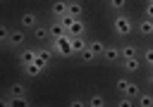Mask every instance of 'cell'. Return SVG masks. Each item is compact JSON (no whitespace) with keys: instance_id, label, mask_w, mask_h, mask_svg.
<instances>
[{"instance_id":"30","label":"cell","mask_w":153,"mask_h":107,"mask_svg":"<svg viewBox=\"0 0 153 107\" xmlns=\"http://www.w3.org/2000/svg\"><path fill=\"white\" fill-rule=\"evenodd\" d=\"M146 83L153 88V71H148V76H146Z\"/></svg>"},{"instance_id":"6","label":"cell","mask_w":153,"mask_h":107,"mask_svg":"<svg viewBox=\"0 0 153 107\" xmlns=\"http://www.w3.org/2000/svg\"><path fill=\"white\" fill-rule=\"evenodd\" d=\"M36 57H38V45H24V48L17 52V64L36 62Z\"/></svg>"},{"instance_id":"8","label":"cell","mask_w":153,"mask_h":107,"mask_svg":"<svg viewBox=\"0 0 153 107\" xmlns=\"http://www.w3.org/2000/svg\"><path fill=\"white\" fill-rule=\"evenodd\" d=\"M5 93H10L14 100H22L24 95H29V88H26V83L14 81V83H10V86H7V90H5Z\"/></svg>"},{"instance_id":"18","label":"cell","mask_w":153,"mask_h":107,"mask_svg":"<svg viewBox=\"0 0 153 107\" xmlns=\"http://www.w3.org/2000/svg\"><path fill=\"white\" fill-rule=\"evenodd\" d=\"M136 107H153V93L151 90H141L136 95Z\"/></svg>"},{"instance_id":"15","label":"cell","mask_w":153,"mask_h":107,"mask_svg":"<svg viewBox=\"0 0 153 107\" xmlns=\"http://www.w3.org/2000/svg\"><path fill=\"white\" fill-rule=\"evenodd\" d=\"M19 69H22V74H26V76H31V78H38V76H43L45 71L36 64V62H29V64H19Z\"/></svg>"},{"instance_id":"28","label":"cell","mask_w":153,"mask_h":107,"mask_svg":"<svg viewBox=\"0 0 153 107\" xmlns=\"http://www.w3.org/2000/svg\"><path fill=\"white\" fill-rule=\"evenodd\" d=\"M67 105H69V107H88V100H84V97H72Z\"/></svg>"},{"instance_id":"31","label":"cell","mask_w":153,"mask_h":107,"mask_svg":"<svg viewBox=\"0 0 153 107\" xmlns=\"http://www.w3.org/2000/svg\"><path fill=\"white\" fill-rule=\"evenodd\" d=\"M148 71H153V69H148Z\"/></svg>"},{"instance_id":"10","label":"cell","mask_w":153,"mask_h":107,"mask_svg":"<svg viewBox=\"0 0 153 107\" xmlns=\"http://www.w3.org/2000/svg\"><path fill=\"white\" fill-rule=\"evenodd\" d=\"M48 29H50V38H67V36H69V31H67L57 19H50V21H48Z\"/></svg>"},{"instance_id":"22","label":"cell","mask_w":153,"mask_h":107,"mask_svg":"<svg viewBox=\"0 0 153 107\" xmlns=\"http://www.w3.org/2000/svg\"><path fill=\"white\" fill-rule=\"evenodd\" d=\"M79 62H81V64H96L98 59H96V55L91 52V48H86V50L79 55Z\"/></svg>"},{"instance_id":"14","label":"cell","mask_w":153,"mask_h":107,"mask_svg":"<svg viewBox=\"0 0 153 107\" xmlns=\"http://www.w3.org/2000/svg\"><path fill=\"white\" fill-rule=\"evenodd\" d=\"M120 50H122V59L124 57H139V52H141V48L136 43H131V40H122Z\"/></svg>"},{"instance_id":"5","label":"cell","mask_w":153,"mask_h":107,"mask_svg":"<svg viewBox=\"0 0 153 107\" xmlns=\"http://www.w3.org/2000/svg\"><path fill=\"white\" fill-rule=\"evenodd\" d=\"M134 31H136L141 38H151V36H153V19H148V17L134 19Z\"/></svg>"},{"instance_id":"27","label":"cell","mask_w":153,"mask_h":107,"mask_svg":"<svg viewBox=\"0 0 153 107\" xmlns=\"http://www.w3.org/2000/svg\"><path fill=\"white\" fill-rule=\"evenodd\" d=\"M0 102H2L5 107H14V105H17V100H14L10 93H2V95H0Z\"/></svg>"},{"instance_id":"3","label":"cell","mask_w":153,"mask_h":107,"mask_svg":"<svg viewBox=\"0 0 153 107\" xmlns=\"http://www.w3.org/2000/svg\"><path fill=\"white\" fill-rule=\"evenodd\" d=\"M120 59H122V50H120V45H115V43H108L105 45V52H103V64H108V67H115V64H120Z\"/></svg>"},{"instance_id":"11","label":"cell","mask_w":153,"mask_h":107,"mask_svg":"<svg viewBox=\"0 0 153 107\" xmlns=\"http://www.w3.org/2000/svg\"><path fill=\"white\" fill-rule=\"evenodd\" d=\"M31 36H33L38 43H48V40H50V29H48V24H45V21H41V24L31 31Z\"/></svg>"},{"instance_id":"25","label":"cell","mask_w":153,"mask_h":107,"mask_svg":"<svg viewBox=\"0 0 153 107\" xmlns=\"http://www.w3.org/2000/svg\"><path fill=\"white\" fill-rule=\"evenodd\" d=\"M10 33H12V29H10L7 24H2V26H0V45H2V48H5V43L10 40Z\"/></svg>"},{"instance_id":"23","label":"cell","mask_w":153,"mask_h":107,"mask_svg":"<svg viewBox=\"0 0 153 107\" xmlns=\"http://www.w3.org/2000/svg\"><path fill=\"white\" fill-rule=\"evenodd\" d=\"M115 105H117V107H134V105H136V100H134V97H129V95H124V93H120V97L115 100Z\"/></svg>"},{"instance_id":"12","label":"cell","mask_w":153,"mask_h":107,"mask_svg":"<svg viewBox=\"0 0 153 107\" xmlns=\"http://www.w3.org/2000/svg\"><path fill=\"white\" fill-rule=\"evenodd\" d=\"M86 48H88V38L86 36H72V52H74V57H79Z\"/></svg>"},{"instance_id":"9","label":"cell","mask_w":153,"mask_h":107,"mask_svg":"<svg viewBox=\"0 0 153 107\" xmlns=\"http://www.w3.org/2000/svg\"><path fill=\"white\" fill-rule=\"evenodd\" d=\"M67 14H69L67 0H55V2L50 5V17H53V19H62V17H67Z\"/></svg>"},{"instance_id":"24","label":"cell","mask_w":153,"mask_h":107,"mask_svg":"<svg viewBox=\"0 0 153 107\" xmlns=\"http://www.w3.org/2000/svg\"><path fill=\"white\" fill-rule=\"evenodd\" d=\"M129 81H131L129 76H120V78L115 81V90H117V93H124V90H127V86H129Z\"/></svg>"},{"instance_id":"13","label":"cell","mask_w":153,"mask_h":107,"mask_svg":"<svg viewBox=\"0 0 153 107\" xmlns=\"http://www.w3.org/2000/svg\"><path fill=\"white\" fill-rule=\"evenodd\" d=\"M105 40H100V38H88V48H91V52L96 55V59L100 62L103 59V52H105Z\"/></svg>"},{"instance_id":"16","label":"cell","mask_w":153,"mask_h":107,"mask_svg":"<svg viewBox=\"0 0 153 107\" xmlns=\"http://www.w3.org/2000/svg\"><path fill=\"white\" fill-rule=\"evenodd\" d=\"M69 33H72V36H86V33H88V24L79 17V19H74V24H72Z\"/></svg>"},{"instance_id":"29","label":"cell","mask_w":153,"mask_h":107,"mask_svg":"<svg viewBox=\"0 0 153 107\" xmlns=\"http://www.w3.org/2000/svg\"><path fill=\"white\" fill-rule=\"evenodd\" d=\"M143 17L153 19V2H146V7H143Z\"/></svg>"},{"instance_id":"7","label":"cell","mask_w":153,"mask_h":107,"mask_svg":"<svg viewBox=\"0 0 153 107\" xmlns=\"http://www.w3.org/2000/svg\"><path fill=\"white\" fill-rule=\"evenodd\" d=\"M124 74H136L141 67H143V62H141V57H124V59H120V64H117Z\"/></svg>"},{"instance_id":"17","label":"cell","mask_w":153,"mask_h":107,"mask_svg":"<svg viewBox=\"0 0 153 107\" xmlns=\"http://www.w3.org/2000/svg\"><path fill=\"white\" fill-rule=\"evenodd\" d=\"M139 57H141V62H143V67H146V69H153V45L141 48Z\"/></svg>"},{"instance_id":"19","label":"cell","mask_w":153,"mask_h":107,"mask_svg":"<svg viewBox=\"0 0 153 107\" xmlns=\"http://www.w3.org/2000/svg\"><path fill=\"white\" fill-rule=\"evenodd\" d=\"M67 10H69V14L72 17H84V5H81V0H67Z\"/></svg>"},{"instance_id":"4","label":"cell","mask_w":153,"mask_h":107,"mask_svg":"<svg viewBox=\"0 0 153 107\" xmlns=\"http://www.w3.org/2000/svg\"><path fill=\"white\" fill-rule=\"evenodd\" d=\"M38 24H41V14H38L36 10H26V12L19 17V26H22L24 31H33Z\"/></svg>"},{"instance_id":"26","label":"cell","mask_w":153,"mask_h":107,"mask_svg":"<svg viewBox=\"0 0 153 107\" xmlns=\"http://www.w3.org/2000/svg\"><path fill=\"white\" fill-rule=\"evenodd\" d=\"M139 93H141V88H139V86H136L134 81H129V86H127L124 95H129V97H134V100H136V95H139Z\"/></svg>"},{"instance_id":"20","label":"cell","mask_w":153,"mask_h":107,"mask_svg":"<svg viewBox=\"0 0 153 107\" xmlns=\"http://www.w3.org/2000/svg\"><path fill=\"white\" fill-rule=\"evenodd\" d=\"M127 2L129 0H105V5H108V10L115 14V12H127Z\"/></svg>"},{"instance_id":"1","label":"cell","mask_w":153,"mask_h":107,"mask_svg":"<svg viewBox=\"0 0 153 107\" xmlns=\"http://www.w3.org/2000/svg\"><path fill=\"white\" fill-rule=\"evenodd\" d=\"M110 29H112V33L120 40H127L134 33V17L129 12H115L112 14V21H110Z\"/></svg>"},{"instance_id":"2","label":"cell","mask_w":153,"mask_h":107,"mask_svg":"<svg viewBox=\"0 0 153 107\" xmlns=\"http://www.w3.org/2000/svg\"><path fill=\"white\" fill-rule=\"evenodd\" d=\"M26 33H29V31H24L22 26H19V29H12V33H10V40L5 43V50L19 52V50H22V48L26 45V38H29Z\"/></svg>"},{"instance_id":"21","label":"cell","mask_w":153,"mask_h":107,"mask_svg":"<svg viewBox=\"0 0 153 107\" xmlns=\"http://www.w3.org/2000/svg\"><path fill=\"white\" fill-rule=\"evenodd\" d=\"M108 105V97L103 95V93H93V95H88V107H105Z\"/></svg>"}]
</instances>
